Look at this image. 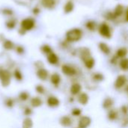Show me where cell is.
<instances>
[{"label": "cell", "instance_id": "6da1fadb", "mask_svg": "<svg viewBox=\"0 0 128 128\" xmlns=\"http://www.w3.org/2000/svg\"><path fill=\"white\" fill-rule=\"evenodd\" d=\"M82 36V31L78 28H74L69 31L67 33V39L69 41H77L81 38Z\"/></svg>", "mask_w": 128, "mask_h": 128}, {"label": "cell", "instance_id": "7a4b0ae2", "mask_svg": "<svg viewBox=\"0 0 128 128\" xmlns=\"http://www.w3.org/2000/svg\"><path fill=\"white\" fill-rule=\"evenodd\" d=\"M0 79H1L2 86H8L10 84V73L8 70L0 71Z\"/></svg>", "mask_w": 128, "mask_h": 128}, {"label": "cell", "instance_id": "3957f363", "mask_svg": "<svg viewBox=\"0 0 128 128\" xmlns=\"http://www.w3.org/2000/svg\"><path fill=\"white\" fill-rule=\"evenodd\" d=\"M91 124V118L88 116H83L79 121V128H86Z\"/></svg>", "mask_w": 128, "mask_h": 128}, {"label": "cell", "instance_id": "277c9868", "mask_svg": "<svg viewBox=\"0 0 128 128\" xmlns=\"http://www.w3.org/2000/svg\"><path fill=\"white\" fill-rule=\"evenodd\" d=\"M22 26L26 30H31L34 27V21L32 19H25L22 22Z\"/></svg>", "mask_w": 128, "mask_h": 128}, {"label": "cell", "instance_id": "5b68a950", "mask_svg": "<svg viewBox=\"0 0 128 128\" xmlns=\"http://www.w3.org/2000/svg\"><path fill=\"white\" fill-rule=\"evenodd\" d=\"M126 82H127V77L124 75H121V76H118V78L116 79L115 86L116 88H122V86H124Z\"/></svg>", "mask_w": 128, "mask_h": 128}, {"label": "cell", "instance_id": "8992f818", "mask_svg": "<svg viewBox=\"0 0 128 128\" xmlns=\"http://www.w3.org/2000/svg\"><path fill=\"white\" fill-rule=\"evenodd\" d=\"M100 33L104 37H110V31L109 26L106 24H102L100 28Z\"/></svg>", "mask_w": 128, "mask_h": 128}, {"label": "cell", "instance_id": "52a82bcc", "mask_svg": "<svg viewBox=\"0 0 128 128\" xmlns=\"http://www.w3.org/2000/svg\"><path fill=\"white\" fill-rule=\"evenodd\" d=\"M62 72L64 74L69 75V76H72V75L75 74V73H76L75 70L73 68H71V67H70L68 65H66V64H64V65L62 66Z\"/></svg>", "mask_w": 128, "mask_h": 128}, {"label": "cell", "instance_id": "ba28073f", "mask_svg": "<svg viewBox=\"0 0 128 128\" xmlns=\"http://www.w3.org/2000/svg\"><path fill=\"white\" fill-rule=\"evenodd\" d=\"M47 104L51 107H55L58 106L59 100L55 97H50L47 100Z\"/></svg>", "mask_w": 128, "mask_h": 128}, {"label": "cell", "instance_id": "9c48e42d", "mask_svg": "<svg viewBox=\"0 0 128 128\" xmlns=\"http://www.w3.org/2000/svg\"><path fill=\"white\" fill-rule=\"evenodd\" d=\"M37 75L40 80H45L48 76V72L45 69H40V70H38V71L37 73Z\"/></svg>", "mask_w": 128, "mask_h": 128}, {"label": "cell", "instance_id": "30bf717a", "mask_svg": "<svg viewBox=\"0 0 128 128\" xmlns=\"http://www.w3.org/2000/svg\"><path fill=\"white\" fill-rule=\"evenodd\" d=\"M60 123H61L62 125H63L64 127H69V126H70V124H71L72 122H71V120H70V118L69 117L64 116V117L61 118Z\"/></svg>", "mask_w": 128, "mask_h": 128}, {"label": "cell", "instance_id": "8fae6325", "mask_svg": "<svg viewBox=\"0 0 128 128\" xmlns=\"http://www.w3.org/2000/svg\"><path fill=\"white\" fill-rule=\"evenodd\" d=\"M88 101V96L87 94L86 93H82L80 95L79 97V102L82 104V105H86Z\"/></svg>", "mask_w": 128, "mask_h": 128}, {"label": "cell", "instance_id": "7c38bea8", "mask_svg": "<svg viewBox=\"0 0 128 128\" xmlns=\"http://www.w3.org/2000/svg\"><path fill=\"white\" fill-rule=\"evenodd\" d=\"M81 91V86L78 83H75L74 84L71 88H70V92L73 94H78Z\"/></svg>", "mask_w": 128, "mask_h": 128}, {"label": "cell", "instance_id": "4fadbf2b", "mask_svg": "<svg viewBox=\"0 0 128 128\" xmlns=\"http://www.w3.org/2000/svg\"><path fill=\"white\" fill-rule=\"evenodd\" d=\"M47 59H48V62H49L50 64H56V63L58 62V60L57 56H56V54H54V53H50V54L48 56Z\"/></svg>", "mask_w": 128, "mask_h": 128}, {"label": "cell", "instance_id": "5bb4252c", "mask_svg": "<svg viewBox=\"0 0 128 128\" xmlns=\"http://www.w3.org/2000/svg\"><path fill=\"white\" fill-rule=\"evenodd\" d=\"M33 126L32 120L29 118H26L24 119L22 122V128H32Z\"/></svg>", "mask_w": 128, "mask_h": 128}, {"label": "cell", "instance_id": "9a60e30c", "mask_svg": "<svg viewBox=\"0 0 128 128\" xmlns=\"http://www.w3.org/2000/svg\"><path fill=\"white\" fill-rule=\"evenodd\" d=\"M31 104H32V106H34V107H38V106H41L42 101H41V100H40V98H34L32 99Z\"/></svg>", "mask_w": 128, "mask_h": 128}, {"label": "cell", "instance_id": "2e32d148", "mask_svg": "<svg viewBox=\"0 0 128 128\" xmlns=\"http://www.w3.org/2000/svg\"><path fill=\"white\" fill-rule=\"evenodd\" d=\"M85 64L88 68L91 69L94 65V60L92 58H88L85 59Z\"/></svg>", "mask_w": 128, "mask_h": 128}, {"label": "cell", "instance_id": "e0dca14e", "mask_svg": "<svg viewBox=\"0 0 128 128\" xmlns=\"http://www.w3.org/2000/svg\"><path fill=\"white\" fill-rule=\"evenodd\" d=\"M51 82L54 84V85H58L60 82V76L58 74H52L51 76Z\"/></svg>", "mask_w": 128, "mask_h": 128}, {"label": "cell", "instance_id": "ac0fdd59", "mask_svg": "<svg viewBox=\"0 0 128 128\" xmlns=\"http://www.w3.org/2000/svg\"><path fill=\"white\" fill-rule=\"evenodd\" d=\"M113 104V100L111 99V98H106L104 101V104H103V106L106 109H108L110 108V106H112Z\"/></svg>", "mask_w": 128, "mask_h": 128}, {"label": "cell", "instance_id": "d6986e66", "mask_svg": "<svg viewBox=\"0 0 128 128\" xmlns=\"http://www.w3.org/2000/svg\"><path fill=\"white\" fill-rule=\"evenodd\" d=\"M42 4L46 8H52L55 4V1L54 0H42Z\"/></svg>", "mask_w": 128, "mask_h": 128}, {"label": "cell", "instance_id": "ffe728a7", "mask_svg": "<svg viewBox=\"0 0 128 128\" xmlns=\"http://www.w3.org/2000/svg\"><path fill=\"white\" fill-rule=\"evenodd\" d=\"M73 8H74V4H73V3H72L71 2H68L66 4L65 7H64V11H65L66 13H69V12H70V11L73 10Z\"/></svg>", "mask_w": 128, "mask_h": 128}, {"label": "cell", "instance_id": "44dd1931", "mask_svg": "<svg viewBox=\"0 0 128 128\" xmlns=\"http://www.w3.org/2000/svg\"><path fill=\"white\" fill-rule=\"evenodd\" d=\"M100 50H101L104 53H106V54L109 53L110 51L109 46H108L106 44H104V43H101V44H100Z\"/></svg>", "mask_w": 128, "mask_h": 128}, {"label": "cell", "instance_id": "7402d4cb", "mask_svg": "<svg viewBox=\"0 0 128 128\" xmlns=\"http://www.w3.org/2000/svg\"><path fill=\"white\" fill-rule=\"evenodd\" d=\"M117 55L118 57H124L127 55V50L125 48H122L118 50Z\"/></svg>", "mask_w": 128, "mask_h": 128}, {"label": "cell", "instance_id": "603a6c76", "mask_svg": "<svg viewBox=\"0 0 128 128\" xmlns=\"http://www.w3.org/2000/svg\"><path fill=\"white\" fill-rule=\"evenodd\" d=\"M128 59H126V58L123 59L121 62V63H120L121 68L122 70H127V69H128Z\"/></svg>", "mask_w": 128, "mask_h": 128}, {"label": "cell", "instance_id": "cb8c5ba5", "mask_svg": "<svg viewBox=\"0 0 128 128\" xmlns=\"http://www.w3.org/2000/svg\"><path fill=\"white\" fill-rule=\"evenodd\" d=\"M123 13V7L122 5H118L115 10V14L116 16H120Z\"/></svg>", "mask_w": 128, "mask_h": 128}, {"label": "cell", "instance_id": "d4e9b609", "mask_svg": "<svg viewBox=\"0 0 128 128\" xmlns=\"http://www.w3.org/2000/svg\"><path fill=\"white\" fill-rule=\"evenodd\" d=\"M117 116H118L117 112L115 110H112L109 113V118L110 120H114V119H116L117 118Z\"/></svg>", "mask_w": 128, "mask_h": 128}, {"label": "cell", "instance_id": "484cf974", "mask_svg": "<svg viewBox=\"0 0 128 128\" xmlns=\"http://www.w3.org/2000/svg\"><path fill=\"white\" fill-rule=\"evenodd\" d=\"M14 76H15V78L17 80H22V74H21V73L19 71V70H15V72H14Z\"/></svg>", "mask_w": 128, "mask_h": 128}, {"label": "cell", "instance_id": "4316f807", "mask_svg": "<svg viewBox=\"0 0 128 128\" xmlns=\"http://www.w3.org/2000/svg\"><path fill=\"white\" fill-rule=\"evenodd\" d=\"M28 98V94L26 93V92H22L20 94V98L22 100H27Z\"/></svg>", "mask_w": 128, "mask_h": 128}, {"label": "cell", "instance_id": "83f0119b", "mask_svg": "<svg viewBox=\"0 0 128 128\" xmlns=\"http://www.w3.org/2000/svg\"><path fill=\"white\" fill-rule=\"evenodd\" d=\"M4 46L6 48V49H8V50H10L13 48V44L10 42V41H6L4 44Z\"/></svg>", "mask_w": 128, "mask_h": 128}, {"label": "cell", "instance_id": "f1b7e54d", "mask_svg": "<svg viewBox=\"0 0 128 128\" xmlns=\"http://www.w3.org/2000/svg\"><path fill=\"white\" fill-rule=\"evenodd\" d=\"M72 114L75 116H79L81 114V110L79 109H74L72 111Z\"/></svg>", "mask_w": 128, "mask_h": 128}, {"label": "cell", "instance_id": "f546056e", "mask_svg": "<svg viewBox=\"0 0 128 128\" xmlns=\"http://www.w3.org/2000/svg\"><path fill=\"white\" fill-rule=\"evenodd\" d=\"M42 50H43V51H44V52H46V53H50V52H51V49H50V47L48 46H44L43 48H42Z\"/></svg>", "mask_w": 128, "mask_h": 128}, {"label": "cell", "instance_id": "4dcf8cb0", "mask_svg": "<svg viewBox=\"0 0 128 128\" xmlns=\"http://www.w3.org/2000/svg\"><path fill=\"white\" fill-rule=\"evenodd\" d=\"M36 90H37L38 92H39V93H40V94L44 93V88H43L41 86H38L36 87Z\"/></svg>", "mask_w": 128, "mask_h": 128}, {"label": "cell", "instance_id": "1f68e13d", "mask_svg": "<svg viewBox=\"0 0 128 128\" xmlns=\"http://www.w3.org/2000/svg\"><path fill=\"white\" fill-rule=\"evenodd\" d=\"M12 104H13L12 100H8V103H7V105H8V106H12Z\"/></svg>", "mask_w": 128, "mask_h": 128}, {"label": "cell", "instance_id": "d6a6232c", "mask_svg": "<svg viewBox=\"0 0 128 128\" xmlns=\"http://www.w3.org/2000/svg\"><path fill=\"white\" fill-rule=\"evenodd\" d=\"M122 110H123V112L126 114L127 113V107L126 106H123L122 108Z\"/></svg>", "mask_w": 128, "mask_h": 128}, {"label": "cell", "instance_id": "836d02e7", "mask_svg": "<svg viewBox=\"0 0 128 128\" xmlns=\"http://www.w3.org/2000/svg\"><path fill=\"white\" fill-rule=\"evenodd\" d=\"M26 110V114H28V113L31 112L30 110H28V109H27V110Z\"/></svg>", "mask_w": 128, "mask_h": 128}]
</instances>
